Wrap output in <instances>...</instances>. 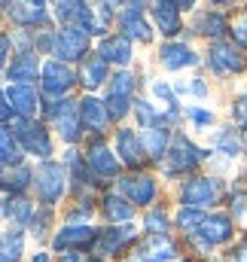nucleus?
<instances>
[{
	"mask_svg": "<svg viewBox=\"0 0 247 262\" xmlns=\"http://www.w3.org/2000/svg\"><path fill=\"white\" fill-rule=\"evenodd\" d=\"M192 92H195V95H201V98H204V95H208V85H204V82H201V79H195V82H192Z\"/></svg>",
	"mask_w": 247,
	"mask_h": 262,
	"instance_id": "49530a36",
	"label": "nucleus"
},
{
	"mask_svg": "<svg viewBox=\"0 0 247 262\" xmlns=\"http://www.w3.org/2000/svg\"><path fill=\"white\" fill-rule=\"evenodd\" d=\"M128 104H131V98L107 95V116H110V119H122L125 113H128Z\"/></svg>",
	"mask_w": 247,
	"mask_h": 262,
	"instance_id": "f704fd0d",
	"label": "nucleus"
},
{
	"mask_svg": "<svg viewBox=\"0 0 247 262\" xmlns=\"http://www.w3.org/2000/svg\"><path fill=\"white\" fill-rule=\"evenodd\" d=\"M131 92H134V76H131V73H119V76L110 79V95H116V98H131Z\"/></svg>",
	"mask_w": 247,
	"mask_h": 262,
	"instance_id": "72a5a7b5",
	"label": "nucleus"
},
{
	"mask_svg": "<svg viewBox=\"0 0 247 262\" xmlns=\"http://www.w3.org/2000/svg\"><path fill=\"white\" fill-rule=\"evenodd\" d=\"M95 238L92 226H64L55 238V250H73V247H86Z\"/></svg>",
	"mask_w": 247,
	"mask_h": 262,
	"instance_id": "ddd939ff",
	"label": "nucleus"
},
{
	"mask_svg": "<svg viewBox=\"0 0 247 262\" xmlns=\"http://www.w3.org/2000/svg\"><path fill=\"white\" fill-rule=\"evenodd\" d=\"M235 37H238V40H247V12L235 21Z\"/></svg>",
	"mask_w": 247,
	"mask_h": 262,
	"instance_id": "37998d69",
	"label": "nucleus"
},
{
	"mask_svg": "<svg viewBox=\"0 0 247 262\" xmlns=\"http://www.w3.org/2000/svg\"><path fill=\"white\" fill-rule=\"evenodd\" d=\"M79 116H83V122L89 125L92 131H101L107 125V107L101 104V101H95V98H83L79 101Z\"/></svg>",
	"mask_w": 247,
	"mask_h": 262,
	"instance_id": "dca6fc26",
	"label": "nucleus"
},
{
	"mask_svg": "<svg viewBox=\"0 0 247 262\" xmlns=\"http://www.w3.org/2000/svg\"><path fill=\"white\" fill-rule=\"evenodd\" d=\"M9 79H15V85H31L37 79V58L31 52L15 55L9 64Z\"/></svg>",
	"mask_w": 247,
	"mask_h": 262,
	"instance_id": "4468645a",
	"label": "nucleus"
},
{
	"mask_svg": "<svg viewBox=\"0 0 247 262\" xmlns=\"http://www.w3.org/2000/svg\"><path fill=\"white\" fill-rule=\"evenodd\" d=\"M134 110H137L140 128H150V125H156V122H153V119H156V113L150 110V104H147V101H134Z\"/></svg>",
	"mask_w": 247,
	"mask_h": 262,
	"instance_id": "e433bc0d",
	"label": "nucleus"
},
{
	"mask_svg": "<svg viewBox=\"0 0 247 262\" xmlns=\"http://www.w3.org/2000/svg\"><path fill=\"white\" fill-rule=\"evenodd\" d=\"M113 3H116V0H113Z\"/></svg>",
	"mask_w": 247,
	"mask_h": 262,
	"instance_id": "5fc2aeb1",
	"label": "nucleus"
},
{
	"mask_svg": "<svg viewBox=\"0 0 247 262\" xmlns=\"http://www.w3.org/2000/svg\"><path fill=\"white\" fill-rule=\"evenodd\" d=\"M211 67L217 70V73H238L244 61H241V55L232 49V46H226V43H217L214 49H211Z\"/></svg>",
	"mask_w": 247,
	"mask_h": 262,
	"instance_id": "f8f14e48",
	"label": "nucleus"
},
{
	"mask_svg": "<svg viewBox=\"0 0 247 262\" xmlns=\"http://www.w3.org/2000/svg\"><path fill=\"white\" fill-rule=\"evenodd\" d=\"M6 98H9V104H12V113H18L22 119L34 116L37 107H40L37 92H34L31 85H9V89H6Z\"/></svg>",
	"mask_w": 247,
	"mask_h": 262,
	"instance_id": "6e6552de",
	"label": "nucleus"
},
{
	"mask_svg": "<svg viewBox=\"0 0 247 262\" xmlns=\"http://www.w3.org/2000/svg\"><path fill=\"white\" fill-rule=\"evenodd\" d=\"M9 34H0V67H3V61H6V52H9Z\"/></svg>",
	"mask_w": 247,
	"mask_h": 262,
	"instance_id": "c03bdc74",
	"label": "nucleus"
},
{
	"mask_svg": "<svg viewBox=\"0 0 247 262\" xmlns=\"http://www.w3.org/2000/svg\"><path fill=\"white\" fill-rule=\"evenodd\" d=\"M28 183H31V171L28 168H0V189H6V192H22V189H28Z\"/></svg>",
	"mask_w": 247,
	"mask_h": 262,
	"instance_id": "412c9836",
	"label": "nucleus"
},
{
	"mask_svg": "<svg viewBox=\"0 0 247 262\" xmlns=\"http://www.w3.org/2000/svg\"><path fill=\"white\" fill-rule=\"evenodd\" d=\"M192 3H195V0H177V6H183V9L186 6H192Z\"/></svg>",
	"mask_w": 247,
	"mask_h": 262,
	"instance_id": "3c124183",
	"label": "nucleus"
},
{
	"mask_svg": "<svg viewBox=\"0 0 247 262\" xmlns=\"http://www.w3.org/2000/svg\"><path fill=\"white\" fill-rule=\"evenodd\" d=\"M156 25L162 34H177L180 31V18H177V3L174 0H156Z\"/></svg>",
	"mask_w": 247,
	"mask_h": 262,
	"instance_id": "f3484780",
	"label": "nucleus"
},
{
	"mask_svg": "<svg viewBox=\"0 0 247 262\" xmlns=\"http://www.w3.org/2000/svg\"><path fill=\"white\" fill-rule=\"evenodd\" d=\"M122 31H125V37H137V40H150L153 37L150 25L140 18V12H131V9L122 15Z\"/></svg>",
	"mask_w": 247,
	"mask_h": 262,
	"instance_id": "bb28decb",
	"label": "nucleus"
},
{
	"mask_svg": "<svg viewBox=\"0 0 247 262\" xmlns=\"http://www.w3.org/2000/svg\"><path fill=\"white\" fill-rule=\"evenodd\" d=\"M58 131L64 140H76L79 137V119H76V107L70 101H64V110L58 113Z\"/></svg>",
	"mask_w": 247,
	"mask_h": 262,
	"instance_id": "a878e982",
	"label": "nucleus"
},
{
	"mask_svg": "<svg viewBox=\"0 0 247 262\" xmlns=\"http://www.w3.org/2000/svg\"><path fill=\"white\" fill-rule=\"evenodd\" d=\"M116 152L122 156V162H128V165H140L143 162V140L134 134L131 128H122L119 134H116Z\"/></svg>",
	"mask_w": 247,
	"mask_h": 262,
	"instance_id": "9d476101",
	"label": "nucleus"
},
{
	"mask_svg": "<svg viewBox=\"0 0 247 262\" xmlns=\"http://www.w3.org/2000/svg\"><path fill=\"white\" fill-rule=\"evenodd\" d=\"M89 165H92V171L101 174V177H113V174L119 171V165H116V159H113V152H110L107 146H92Z\"/></svg>",
	"mask_w": 247,
	"mask_h": 262,
	"instance_id": "aec40b11",
	"label": "nucleus"
},
{
	"mask_svg": "<svg viewBox=\"0 0 247 262\" xmlns=\"http://www.w3.org/2000/svg\"><path fill=\"white\" fill-rule=\"evenodd\" d=\"M104 210H107V216H110V220H131V213H134V210H131V204H128V201H125V198H119V195H107L104 198Z\"/></svg>",
	"mask_w": 247,
	"mask_h": 262,
	"instance_id": "7c9ffc66",
	"label": "nucleus"
},
{
	"mask_svg": "<svg viewBox=\"0 0 247 262\" xmlns=\"http://www.w3.org/2000/svg\"><path fill=\"white\" fill-rule=\"evenodd\" d=\"M195 31L204 34V37H223L229 31V25H226V18L220 12H201L195 18Z\"/></svg>",
	"mask_w": 247,
	"mask_h": 262,
	"instance_id": "b1692460",
	"label": "nucleus"
},
{
	"mask_svg": "<svg viewBox=\"0 0 247 262\" xmlns=\"http://www.w3.org/2000/svg\"><path fill=\"white\" fill-rule=\"evenodd\" d=\"M122 192L134 204H150L156 195V183L150 177H128V180H122Z\"/></svg>",
	"mask_w": 247,
	"mask_h": 262,
	"instance_id": "2eb2a0df",
	"label": "nucleus"
},
{
	"mask_svg": "<svg viewBox=\"0 0 247 262\" xmlns=\"http://www.w3.org/2000/svg\"><path fill=\"white\" fill-rule=\"evenodd\" d=\"M201 223H204V213H201L198 207H183V210L177 213V226H183L186 232H195Z\"/></svg>",
	"mask_w": 247,
	"mask_h": 262,
	"instance_id": "473e14b6",
	"label": "nucleus"
},
{
	"mask_svg": "<svg viewBox=\"0 0 247 262\" xmlns=\"http://www.w3.org/2000/svg\"><path fill=\"white\" fill-rule=\"evenodd\" d=\"M214 146H217V152H223V156H229V159H235V156L241 152V140H238V134L232 128L220 131L217 140H214Z\"/></svg>",
	"mask_w": 247,
	"mask_h": 262,
	"instance_id": "c756f323",
	"label": "nucleus"
},
{
	"mask_svg": "<svg viewBox=\"0 0 247 262\" xmlns=\"http://www.w3.org/2000/svg\"><path fill=\"white\" fill-rule=\"evenodd\" d=\"M101 58H104V61H113V64H128V58H131V43H128V37H110V40H104Z\"/></svg>",
	"mask_w": 247,
	"mask_h": 262,
	"instance_id": "a211bd4d",
	"label": "nucleus"
},
{
	"mask_svg": "<svg viewBox=\"0 0 247 262\" xmlns=\"http://www.w3.org/2000/svg\"><path fill=\"white\" fill-rule=\"evenodd\" d=\"M9 116H12V104H9V98L0 92V122H6Z\"/></svg>",
	"mask_w": 247,
	"mask_h": 262,
	"instance_id": "79ce46f5",
	"label": "nucleus"
},
{
	"mask_svg": "<svg viewBox=\"0 0 247 262\" xmlns=\"http://www.w3.org/2000/svg\"><path fill=\"white\" fill-rule=\"evenodd\" d=\"M89 49V34L79 28H64L55 34V55H61L64 61H76L83 58Z\"/></svg>",
	"mask_w": 247,
	"mask_h": 262,
	"instance_id": "39448f33",
	"label": "nucleus"
},
{
	"mask_svg": "<svg viewBox=\"0 0 247 262\" xmlns=\"http://www.w3.org/2000/svg\"><path fill=\"white\" fill-rule=\"evenodd\" d=\"M143 149H147V152H153L156 159H159V156H165V152H168V128H165V125H159V122H156V125H150V128L143 131Z\"/></svg>",
	"mask_w": 247,
	"mask_h": 262,
	"instance_id": "5701e85b",
	"label": "nucleus"
},
{
	"mask_svg": "<svg viewBox=\"0 0 247 262\" xmlns=\"http://www.w3.org/2000/svg\"><path fill=\"white\" fill-rule=\"evenodd\" d=\"M18 159H22V143H18V137H15L12 131L0 128V162L9 168V165H18Z\"/></svg>",
	"mask_w": 247,
	"mask_h": 262,
	"instance_id": "393cba45",
	"label": "nucleus"
},
{
	"mask_svg": "<svg viewBox=\"0 0 247 262\" xmlns=\"http://www.w3.org/2000/svg\"><path fill=\"white\" fill-rule=\"evenodd\" d=\"M12 134L18 137V143H22V149H25V152H34V156H40V159H46V156L52 152V143H49L46 128L31 125L28 119H18V122H15V128H12Z\"/></svg>",
	"mask_w": 247,
	"mask_h": 262,
	"instance_id": "7ed1b4c3",
	"label": "nucleus"
},
{
	"mask_svg": "<svg viewBox=\"0 0 247 262\" xmlns=\"http://www.w3.org/2000/svg\"><path fill=\"white\" fill-rule=\"evenodd\" d=\"M6 213H9V220H12L15 226H22V223H28V216H31V204H28L25 198H9V201H6Z\"/></svg>",
	"mask_w": 247,
	"mask_h": 262,
	"instance_id": "2f4dec72",
	"label": "nucleus"
},
{
	"mask_svg": "<svg viewBox=\"0 0 247 262\" xmlns=\"http://www.w3.org/2000/svg\"><path fill=\"white\" fill-rule=\"evenodd\" d=\"M165 156H168V162H165V174H183V171H192V168L204 159V152H201L198 146H192L186 137H177L174 146H171Z\"/></svg>",
	"mask_w": 247,
	"mask_h": 262,
	"instance_id": "f03ea898",
	"label": "nucleus"
},
{
	"mask_svg": "<svg viewBox=\"0 0 247 262\" xmlns=\"http://www.w3.org/2000/svg\"><path fill=\"white\" fill-rule=\"evenodd\" d=\"M232 210H235V213L244 210V192H235V198H232Z\"/></svg>",
	"mask_w": 247,
	"mask_h": 262,
	"instance_id": "a18cd8bd",
	"label": "nucleus"
},
{
	"mask_svg": "<svg viewBox=\"0 0 247 262\" xmlns=\"http://www.w3.org/2000/svg\"><path fill=\"white\" fill-rule=\"evenodd\" d=\"M46 223H49V210H43L40 216L31 220V232H34V235H43V232H46Z\"/></svg>",
	"mask_w": 247,
	"mask_h": 262,
	"instance_id": "58836bf2",
	"label": "nucleus"
},
{
	"mask_svg": "<svg viewBox=\"0 0 247 262\" xmlns=\"http://www.w3.org/2000/svg\"><path fill=\"white\" fill-rule=\"evenodd\" d=\"M235 119H238L241 125H247V95H241V98L235 101Z\"/></svg>",
	"mask_w": 247,
	"mask_h": 262,
	"instance_id": "a19ab883",
	"label": "nucleus"
},
{
	"mask_svg": "<svg viewBox=\"0 0 247 262\" xmlns=\"http://www.w3.org/2000/svg\"><path fill=\"white\" fill-rule=\"evenodd\" d=\"M153 92H156V95H159V98H162V101H165L168 107H174V98H171V89H168L165 82H153Z\"/></svg>",
	"mask_w": 247,
	"mask_h": 262,
	"instance_id": "ea45409f",
	"label": "nucleus"
},
{
	"mask_svg": "<svg viewBox=\"0 0 247 262\" xmlns=\"http://www.w3.org/2000/svg\"><path fill=\"white\" fill-rule=\"evenodd\" d=\"M235 262H247V244L238 247V253H235Z\"/></svg>",
	"mask_w": 247,
	"mask_h": 262,
	"instance_id": "09e8293b",
	"label": "nucleus"
},
{
	"mask_svg": "<svg viewBox=\"0 0 247 262\" xmlns=\"http://www.w3.org/2000/svg\"><path fill=\"white\" fill-rule=\"evenodd\" d=\"M37 192L46 204H55L64 192V168L55 162H43L37 171Z\"/></svg>",
	"mask_w": 247,
	"mask_h": 262,
	"instance_id": "20e7f679",
	"label": "nucleus"
},
{
	"mask_svg": "<svg viewBox=\"0 0 247 262\" xmlns=\"http://www.w3.org/2000/svg\"><path fill=\"white\" fill-rule=\"evenodd\" d=\"M58 262H83V256H79V253H64Z\"/></svg>",
	"mask_w": 247,
	"mask_h": 262,
	"instance_id": "de8ad7c7",
	"label": "nucleus"
},
{
	"mask_svg": "<svg viewBox=\"0 0 247 262\" xmlns=\"http://www.w3.org/2000/svg\"><path fill=\"white\" fill-rule=\"evenodd\" d=\"M131 235H134V226H110L107 232H101V235L95 238V253H98V256L116 253Z\"/></svg>",
	"mask_w": 247,
	"mask_h": 262,
	"instance_id": "1a4fd4ad",
	"label": "nucleus"
},
{
	"mask_svg": "<svg viewBox=\"0 0 247 262\" xmlns=\"http://www.w3.org/2000/svg\"><path fill=\"white\" fill-rule=\"evenodd\" d=\"M186 116H189L195 125H201V128L214 122V113H211V110H201V107H189V110H186Z\"/></svg>",
	"mask_w": 247,
	"mask_h": 262,
	"instance_id": "4c0bfd02",
	"label": "nucleus"
},
{
	"mask_svg": "<svg viewBox=\"0 0 247 262\" xmlns=\"http://www.w3.org/2000/svg\"><path fill=\"white\" fill-rule=\"evenodd\" d=\"M186 207H204V204H214L217 201V183L211 177H192L186 180L183 189H180Z\"/></svg>",
	"mask_w": 247,
	"mask_h": 262,
	"instance_id": "423d86ee",
	"label": "nucleus"
},
{
	"mask_svg": "<svg viewBox=\"0 0 247 262\" xmlns=\"http://www.w3.org/2000/svg\"><path fill=\"white\" fill-rule=\"evenodd\" d=\"M73 85V70L61 61H49V64L43 67V92L46 95H64L67 89Z\"/></svg>",
	"mask_w": 247,
	"mask_h": 262,
	"instance_id": "0eeeda50",
	"label": "nucleus"
},
{
	"mask_svg": "<svg viewBox=\"0 0 247 262\" xmlns=\"http://www.w3.org/2000/svg\"><path fill=\"white\" fill-rule=\"evenodd\" d=\"M9 18L18 21V25H43L46 12L37 3H15V6H9Z\"/></svg>",
	"mask_w": 247,
	"mask_h": 262,
	"instance_id": "4be33fe9",
	"label": "nucleus"
},
{
	"mask_svg": "<svg viewBox=\"0 0 247 262\" xmlns=\"http://www.w3.org/2000/svg\"><path fill=\"white\" fill-rule=\"evenodd\" d=\"M147 229H150L153 235H162V232L168 229V216H165L162 210H153V213L147 216Z\"/></svg>",
	"mask_w": 247,
	"mask_h": 262,
	"instance_id": "c9c22d12",
	"label": "nucleus"
},
{
	"mask_svg": "<svg viewBox=\"0 0 247 262\" xmlns=\"http://www.w3.org/2000/svg\"><path fill=\"white\" fill-rule=\"evenodd\" d=\"M159 55H162V64L171 67V70L198 64V55H195L189 46H183V43H165V46L159 49Z\"/></svg>",
	"mask_w": 247,
	"mask_h": 262,
	"instance_id": "9b49d317",
	"label": "nucleus"
},
{
	"mask_svg": "<svg viewBox=\"0 0 247 262\" xmlns=\"http://www.w3.org/2000/svg\"><path fill=\"white\" fill-rule=\"evenodd\" d=\"M34 262H49V256H46V253H37V256H34Z\"/></svg>",
	"mask_w": 247,
	"mask_h": 262,
	"instance_id": "8fccbe9b",
	"label": "nucleus"
},
{
	"mask_svg": "<svg viewBox=\"0 0 247 262\" xmlns=\"http://www.w3.org/2000/svg\"><path fill=\"white\" fill-rule=\"evenodd\" d=\"M104 79H107V61L104 58H89L86 67H83V82L89 89H98Z\"/></svg>",
	"mask_w": 247,
	"mask_h": 262,
	"instance_id": "cd10ccee",
	"label": "nucleus"
},
{
	"mask_svg": "<svg viewBox=\"0 0 247 262\" xmlns=\"http://www.w3.org/2000/svg\"><path fill=\"white\" fill-rule=\"evenodd\" d=\"M174 259V244L168 238H153L150 244H143L140 250V262H171Z\"/></svg>",
	"mask_w": 247,
	"mask_h": 262,
	"instance_id": "6ab92c4d",
	"label": "nucleus"
},
{
	"mask_svg": "<svg viewBox=\"0 0 247 262\" xmlns=\"http://www.w3.org/2000/svg\"><path fill=\"white\" fill-rule=\"evenodd\" d=\"M214 3H226V0H214Z\"/></svg>",
	"mask_w": 247,
	"mask_h": 262,
	"instance_id": "864d4df0",
	"label": "nucleus"
},
{
	"mask_svg": "<svg viewBox=\"0 0 247 262\" xmlns=\"http://www.w3.org/2000/svg\"><path fill=\"white\" fill-rule=\"evenodd\" d=\"M22 253V232H6L0 238V262H15Z\"/></svg>",
	"mask_w": 247,
	"mask_h": 262,
	"instance_id": "c85d7f7f",
	"label": "nucleus"
},
{
	"mask_svg": "<svg viewBox=\"0 0 247 262\" xmlns=\"http://www.w3.org/2000/svg\"><path fill=\"white\" fill-rule=\"evenodd\" d=\"M232 238V220L223 216V213H214V216H204V223L195 229V244L208 253L214 244H223Z\"/></svg>",
	"mask_w": 247,
	"mask_h": 262,
	"instance_id": "f257e3e1",
	"label": "nucleus"
},
{
	"mask_svg": "<svg viewBox=\"0 0 247 262\" xmlns=\"http://www.w3.org/2000/svg\"><path fill=\"white\" fill-rule=\"evenodd\" d=\"M31 3H37V6H40V3H43V0H31Z\"/></svg>",
	"mask_w": 247,
	"mask_h": 262,
	"instance_id": "603ef678",
	"label": "nucleus"
}]
</instances>
